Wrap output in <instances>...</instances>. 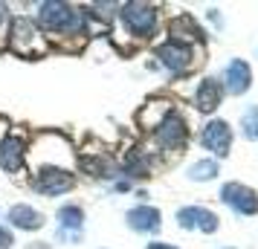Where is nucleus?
<instances>
[{"label": "nucleus", "mask_w": 258, "mask_h": 249, "mask_svg": "<svg viewBox=\"0 0 258 249\" xmlns=\"http://www.w3.org/2000/svg\"><path fill=\"white\" fill-rule=\"evenodd\" d=\"M38 21L47 32H84V18L82 12L70 6V3H41V12H38Z\"/></svg>", "instance_id": "nucleus-1"}, {"label": "nucleus", "mask_w": 258, "mask_h": 249, "mask_svg": "<svg viewBox=\"0 0 258 249\" xmlns=\"http://www.w3.org/2000/svg\"><path fill=\"white\" fill-rule=\"evenodd\" d=\"M9 41H12V49L15 52H21V55H41L47 44H44V38L38 35L35 24L29 21V18H18L9 29Z\"/></svg>", "instance_id": "nucleus-2"}, {"label": "nucleus", "mask_w": 258, "mask_h": 249, "mask_svg": "<svg viewBox=\"0 0 258 249\" xmlns=\"http://www.w3.org/2000/svg\"><path fill=\"white\" fill-rule=\"evenodd\" d=\"M122 21L134 35H151L157 26V12L148 3H125L122 6Z\"/></svg>", "instance_id": "nucleus-3"}, {"label": "nucleus", "mask_w": 258, "mask_h": 249, "mask_svg": "<svg viewBox=\"0 0 258 249\" xmlns=\"http://www.w3.org/2000/svg\"><path fill=\"white\" fill-rule=\"evenodd\" d=\"M32 186H35V191H41V194H47V197H58V194H64V191L73 189V177L67 174V171H61V168H41L35 174V180H32Z\"/></svg>", "instance_id": "nucleus-4"}, {"label": "nucleus", "mask_w": 258, "mask_h": 249, "mask_svg": "<svg viewBox=\"0 0 258 249\" xmlns=\"http://www.w3.org/2000/svg\"><path fill=\"white\" fill-rule=\"evenodd\" d=\"M157 55H160V61H163L171 72H183V70L191 67V55H195V52H191V47H188L186 41H174V38H171L168 44L160 47Z\"/></svg>", "instance_id": "nucleus-5"}, {"label": "nucleus", "mask_w": 258, "mask_h": 249, "mask_svg": "<svg viewBox=\"0 0 258 249\" xmlns=\"http://www.w3.org/2000/svg\"><path fill=\"white\" fill-rule=\"evenodd\" d=\"M186 122L177 116V113H168V116L160 122V128H157V139L163 148H180V145L186 142Z\"/></svg>", "instance_id": "nucleus-6"}, {"label": "nucleus", "mask_w": 258, "mask_h": 249, "mask_svg": "<svg viewBox=\"0 0 258 249\" xmlns=\"http://www.w3.org/2000/svg\"><path fill=\"white\" fill-rule=\"evenodd\" d=\"M223 200L229 203L235 212H241V214H252V212L258 209L255 191H249L246 186H238V183H229V186H223Z\"/></svg>", "instance_id": "nucleus-7"}, {"label": "nucleus", "mask_w": 258, "mask_h": 249, "mask_svg": "<svg viewBox=\"0 0 258 249\" xmlns=\"http://www.w3.org/2000/svg\"><path fill=\"white\" fill-rule=\"evenodd\" d=\"M0 168L3 171H21L24 168V139L21 136H6L0 142Z\"/></svg>", "instance_id": "nucleus-8"}, {"label": "nucleus", "mask_w": 258, "mask_h": 249, "mask_svg": "<svg viewBox=\"0 0 258 249\" xmlns=\"http://www.w3.org/2000/svg\"><path fill=\"white\" fill-rule=\"evenodd\" d=\"M177 220H180V226L183 229H203V232H215L218 229V217L212 212H206V209H200V206H188V209H180V214H177Z\"/></svg>", "instance_id": "nucleus-9"}, {"label": "nucleus", "mask_w": 258, "mask_h": 249, "mask_svg": "<svg viewBox=\"0 0 258 249\" xmlns=\"http://www.w3.org/2000/svg\"><path fill=\"white\" fill-rule=\"evenodd\" d=\"M229 142H232V133H229V125L226 122H209L206 131H203V145L215 151L218 156H223L229 151Z\"/></svg>", "instance_id": "nucleus-10"}, {"label": "nucleus", "mask_w": 258, "mask_h": 249, "mask_svg": "<svg viewBox=\"0 0 258 249\" xmlns=\"http://www.w3.org/2000/svg\"><path fill=\"white\" fill-rule=\"evenodd\" d=\"M128 223L131 229H140V232H157L160 229V212L151 206H137L128 212Z\"/></svg>", "instance_id": "nucleus-11"}, {"label": "nucleus", "mask_w": 258, "mask_h": 249, "mask_svg": "<svg viewBox=\"0 0 258 249\" xmlns=\"http://www.w3.org/2000/svg\"><path fill=\"white\" fill-rule=\"evenodd\" d=\"M9 220H12V226H18V229H26V232H35V229H41L44 226V217H41V212H35L32 206H12L9 209Z\"/></svg>", "instance_id": "nucleus-12"}, {"label": "nucleus", "mask_w": 258, "mask_h": 249, "mask_svg": "<svg viewBox=\"0 0 258 249\" xmlns=\"http://www.w3.org/2000/svg\"><path fill=\"white\" fill-rule=\"evenodd\" d=\"M221 93H223L221 81H215V78H206V81L198 87V96H195V102H198V107L203 110V113H209V110H215V107L221 105Z\"/></svg>", "instance_id": "nucleus-13"}, {"label": "nucleus", "mask_w": 258, "mask_h": 249, "mask_svg": "<svg viewBox=\"0 0 258 249\" xmlns=\"http://www.w3.org/2000/svg\"><path fill=\"white\" fill-rule=\"evenodd\" d=\"M226 87L232 90V93H244L246 87H249V67H246L244 61H232L229 67H226Z\"/></svg>", "instance_id": "nucleus-14"}, {"label": "nucleus", "mask_w": 258, "mask_h": 249, "mask_svg": "<svg viewBox=\"0 0 258 249\" xmlns=\"http://www.w3.org/2000/svg\"><path fill=\"white\" fill-rule=\"evenodd\" d=\"M58 220H61V226H64V229L79 232V229H82V223H84V214H82V209H79V206H64V209L58 212Z\"/></svg>", "instance_id": "nucleus-15"}, {"label": "nucleus", "mask_w": 258, "mask_h": 249, "mask_svg": "<svg viewBox=\"0 0 258 249\" xmlns=\"http://www.w3.org/2000/svg\"><path fill=\"white\" fill-rule=\"evenodd\" d=\"M188 174H191L195 180H212L215 174H218V165H215V162H195Z\"/></svg>", "instance_id": "nucleus-16"}, {"label": "nucleus", "mask_w": 258, "mask_h": 249, "mask_svg": "<svg viewBox=\"0 0 258 249\" xmlns=\"http://www.w3.org/2000/svg\"><path fill=\"white\" fill-rule=\"evenodd\" d=\"M9 246H12V235L0 226V249H9Z\"/></svg>", "instance_id": "nucleus-17"}, {"label": "nucleus", "mask_w": 258, "mask_h": 249, "mask_svg": "<svg viewBox=\"0 0 258 249\" xmlns=\"http://www.w3.org/2000/svg\"><path fill=\"white\" fill-rule=\"evenodd\" d=\"M148 249H177V246H171V243H151Z\"/></svg>", "instance_id": "nucleus-18"}, {"label": "nucleus", "mask_w": 258, "mask_h": 249, "mask_svg": "<svg viewBox=\"0 0 258 249\" xmlns=\"http://www.w3.org/2000/svg\"><path fill=\"white\" fill-rule=\"evenodd\" d=\"M3 21H6V6L0 3V26H3Z\"/></svg>", "instance_id": "nucleus-19"}]
</instances>
